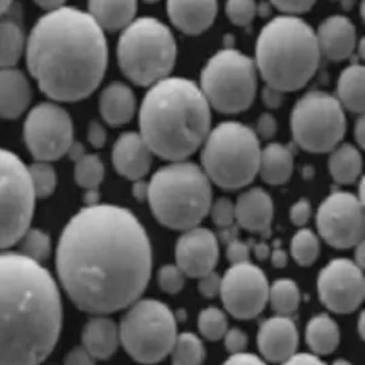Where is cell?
Returning a JSON list of instances; mask_svg holds the SVG:
<instances>
[{"mask_svg": "<svg viewBox=\"0 0 365 365\" xmlns=\"http://www.w3.org/2000/svg\"><path fill=\"white\" fill-rule=\"evenodd\" d=\"M150 271L148 234L126 208L86 205L59 238V282L74 305L91 315L129 308L147 289Z\"/></svg>", "mask_w": 365, "mask_h": 365, "instance_id": "obj_1", "label": "cell"}, {"mask_svg": "<svg viewBox=\"0 0 365 365\" xmlns=\"http://www.w3.org/2000/svg\"><path fill=\"white\" fill-rule=\"evenodd\" d=\"M26 63L53 101H78L98 89L108 63L104 31L86 11L62 6L40 18L26 43Z\"/></svg>", "mask_w": 365, "mask_h": 365, "instance_id": "obj_2", "label": "cell"}, {"mask_svg": "<svg viewBox=\"0 0 365 365\" xmlns=\"http://www.w3.org/2000/svg\"><path fill=\"white\" fill-rule=\"evenodd\" d=\"M62 323V297L50 271L18 250H0V365L44 361Z\"/></svg>", "mask_w": 365, "mask_h": 365, "instance_id": "obj_3", "label": "cell"}, {"mask_svg": "<svg viewBox=\"0 0 365 365\" xmlns=\"http://www.w3.org/2000/svg\"><path fill=\"white\" fill-rule=\"evenodd\" d=\"M140 134L153 155L185 160L202 145L211 130V106L199 85L166 77L150 85L140 108Z\"/></svg>", "mask_w": 365, "mask_h": 365, "instance_id": "obj_4", "label": "cell"}, {"mask_svg": "<svg viewBox=\"0 0 365 365\" xmlns=\"http://www.w3.org/2000/svg\"><path fill=\"white\" fill-rule=\"evenodd\" d=\"M315 31L294 14L271 19L256 43V68L282 92L299 91L315 76L320 62Z\"/></svg>", "mask_w": 365, "mask_h": 365, "instance_id": "obj_5", "label": "cell"}, {"mask_svg": "<svg viewBox=\"0 0 365 365\" xmlns=\"http://www.w3.org/2000/svg\"><path fill=\"white\" fill-rule=\"evenodd\" d=\"M147 199L153 215L163 226L185 232L199 226L210 214L211 182L195 163L177 160L152 177Z\"/></svg>", "mask_w": 365, "mask_h": 365, "instance_id": "obj_6", "label": "cell"}, {"mask_svg": "<svg viewBox=\"0 0 365 365\" xmlns=\"http://www.w3.org/2000/svg\"><path fill=\"white\" fill-rule=\"evenodd\" d=\"M177 59V44L166 25L152 17L134 18L122 29L118 63L138 86H150L168 77Z\"/></svg>", "mask_w": 365, "mask_h": 365, "instance_id": "obj_7", "label": "cell"}, {"mask_svg": "<svg viewBox=\"0 0 365 365\" xmlns=\"http://www.w3.org/2000/svg\"><path fill=\"white\" fill-rule=\"evenodd\" d=\"M201 162L210 181L223 189H241L259 174L260 140L240 122H223L205 137Z\"/></svg>", "mask_w": 365, "mask_h": 365, "instance_id": "obj_8", "label": "cell"}, {"mask_svg": "<svg viewBox=\"0 0 365 365\" xmlns=\"http://www.w3.org/2000/svg\"><path fill=\"white\" fill-rule=\"evenodd\" d=\"M200 89L216 111L242 113L256 96L257 68L250 56L240 51H219L202 68Z\"/></svg>", "mask_w": 365, "mask_h": 365, "instance_id": "obj_9", "label": "cell"}, {"mask_svg": "<svg viewBox=\"0 0 365 365\" xmlns=\"http://www.w3.org/2000/svg\"><path fill=\"white\" fill-rule=\"evenodd\" d=\"M177 320L166 304L156 299H141L119 326L120 344L138 363H158L166 359L177 339Z\"/></svg>", "mask_w": 365, "mask_h": 365, "instance_id": "obj_10", "label": "cell"}, {"mask_svg": "<svg viewBox=\"0 0 365 365\" xmlns=\"http://www.w3.org/2000/svg\"><path fill=\"white\" fill-rule=\"evenodd\" d=\"M36 200L28 166L0 148V250L17 245L34 220Z\"/></svg>", "mask_w": 365, "mask_h": 365, "instance_id": "obj_11", "label": "cell"}, {"mask_svg": "<svg viewBox=\"0 0 365 365\" xmlns=\"http://www.w3.org/2000/svg\"><path fill=\"white\" fill-rule=\"evenodd\" d=\"M346 118L339 100L314 91L297 101L292 113V133L302 150L314 153L332 150L344 138Z\"/></svg>", "mask_w": 365, "mask_h": 365, "instance_id": "obj_12", "label": "cell"}, {"mask_svg": "<svg viewBox=\"0 0 365 365\" xmlns=\"http://www.w3.org/2000/svg\"><path fill=\"white\" fill-rule=\"evenodd\" d=\"M24 141L34 160H59L74 143L71 116L53 101L34 106L25 118Z\"/></svg>", "mask_w": 365, "mask_h": 365, "instance_id": "obj_13", "label": "cell"}, {"mask_svg": "<svg viewBox=\"0 0 365 365\" xmlns=\"http://www.w3.org/2000/svg\"><path fill=\"white\" fill-rule=\"evenodd\" d=\"M317 229L322 238L336 250H349L364 241L363 201L351 193L335 192L317 211Z\"/></svg>", "mask_w": 365, "mask_h": 365, "instance_id": "obj_14", "label": "cell"}, {"mask_svg": "<svg viewBox=\"0 0 365 365\" xmlns=\"http://www.w3.org/2000/svg\"><path fill=\"white\" fill-rule=\"evenodd\" d=\"M268 281L264 272L250 262L232 264L220 283L225 308L237 319L260 315L268 301Z\"/></svg>", "mask_w": 365, "mask_h": 365, "instance_id": "obj_15", "label": "cell"}, {"mask_svg": "<svg viewBox=\"0 0 365 365\" xmlns=\"http://www.w3.org/2000/svg\"><path fill=\"white\" fill-rule=\"evenodd\" d=\"M317 292L320 301L332 312H354L364 299L363 268L346 259L332 260L319 274Z\"/></svg>", "mask_w": 365, "mask_h": 365, "instance_id": "obj_16", "label": "cell"}, {"mask_svg": "<svg viewBox=\"0 0 365 365\" xmlns=\"http://www.w3.org/2000/svg\"><path fill=\"white\" fill-rule=\"evenodd\" d=\"M217 259L219 244L215 234L208 229H187L177 242L175 262L186 277L200 278L214 271Z\"/></svg>", "mask_w": 365, "mask_h": 365, "instance_id": "obj_17", "label": "cell"}, {"mask_svg": "<svg viewBox=\"0 0 365 365\" xmlns=\"http://www.w3.org/2000/svg\"><path fill=\"white\" fill-rule=\"evenodd\" d=\"M259 349L271 363H286L297 350L299 331L290 316L277 315L262 323Z\"/></svg>", "mask_w": 365, "mask_h": 365, "instance_id": "obj_18", "label": "cell"}, {"mask_svg": "<svg viewBox=\"0 0 365 365\" xmlns=\"http://www.w3.org/2000/svg\"><path fill=\"white\" fill-rule=\"evenodd\" d=\"M315 34L320 53L334 62L348 59L357 47L356 26L344 16L326 18Z\"/></svg>", "mask_w": 365, "mask_h": 365, "instance_id": "obj_19", "label": "cell"}, {"mask_svg": "<svg viewBox=\"0 0 365 365\" xmlns=\"http://www.w3.org/2000/svg\"><path fill=\"white\" fill-rule=\"evenodd\" d=\"M153 152L140 133L122 134L113 150V163L116 171L132 181L141 180L152 166Z\"/></svg>", "mask_w": 365, "mask_h": 365, "instance_id": "obj_20", "label": "cell"}, {"mask_svg": "<svg viewBox=\"0 0 365 365\" xmlns=\"http://www.w3.org/2000/svg\"><path fill=\"white\" fill-rule=\"evenodd\" d=\"M167 14L181 32L196 36L214 24L217 0H167Z\"/></svg>", "mask_w": 365, "mask_h": 365, "instance_id": "obj_21", "label": "cell"}, {"mask_svg": "<svg viewBox=\"0 0 365 365\" xmlns=\"http://www.w3.org/2000/svg\"><path fill=\"white\" fill-rule=\"evenodd\" d=\"M32 86L28 77L16 66L0 68V118L17 119L32 103Z\"/></svg>", "mask_w": 365, "mask_h": 365, "instance_id": "obj_22", "label": "cell"}, {"mask_svg": "<svg viewBox=\"0 0 365 365\" xmlns=\"http://www.w3.org/2000/svg\"><path fill=\"white\" fill-rule=\"evenodd\" d=\"M234 208L235 220L242 229L269 235L274 217V204L269 195L263 189L255 187L242 193L237 200Z\"/></svg>", "mask_w": 365, "mask_h": 365, "instance_id": "obj_23", "label": "cell"}, {"mask_svg": "<svg viewBox=\"0 0 365 365\" xmlns=\"http://www.w3.org/2000/svg\"><path fill=\"white\" fill-rule=\"evenodd\" d=\"M119 344V327L107 315H93L85 324L83 346L95 361L111 359Z\"/></svg>", "mask_w": 365, "mask_h": 365, "instance_id": "obj_24", "label": "cell"}, {"mask_svg": "<svg viewBox=\"0 0 365 365\" xmlns=\"http://www.w3.org/2000/svg\"><path fill=\"white\" fill-rule=\"evenodd\" d=\"M100 114L110 126H122L135 113L133 91L122 83H110L100 95Z\"/></svg>", "mask_w": 365, "mask_h": 365, "instance_id": "obj_25", "label": "cell"}, {"mask_svg": "<svg viewBox=\"0 0 365 365\" xmlns=\"http://www.w3.org/2000/svg\"><path fill=\"white\" fill-rule=\"evenodd\" d=\"M138 0H88V13L107 32L122 31L137 14Z\"/></svg>", "mask_w": 365, "mask_h": 365, "instance_id": "obj_26", "label": "cell"}, {"mask_svg": "<svg viewBox=\"0 0 365 365\" xmlns=\"http://www.w3.org/2000/svg\"><path fill=\"white\" fill-rule=\"evenodd\" d=\"M294 158L293 152L283 144H269L262 150L259 173L263 181L269 185H283L293 174Z\"/></svg>", "mask_w": 365, "mask_h": 365, "instance_id": "obj_27", "label": "cell"}, {"mask_svg": "<svg viewBox=\"0 0 365 365\" xmlns=\"http://www.w3.org/2000/svg\"><path fill=\"white\" fill-rule=\"evenodd\" d=\"M364 67L350 65L346 67L338 80V98L342 107L356 114H363L365 108Z\"/></svg>", "mask_w": 365, "mask_h": 365, "instance_id": "obj_28", "label": "cell"}, {"mask_svg": "<svg viewBox=\"0 0 365 365\" xmlns=\"http://www.w3.org/2000/svg\"><path fill=\"white\" fill-rule=\"evenodd\" d=\"M307 344L317 356L330 354L339 345V327L330 316H315L307 326Z\"/></svg>", "mask_w": 365, "mask_h": 365, "instance_id": "obj_29", "label": "cell"}, {"mask_svg": "<svg viewBox=\"0 0 365 365\" xmlns=\"http://www.w3.org/2000/svg\"><path fill=\"white\" fill-rule=\"evenodd\" d=\"M329 168L332 178L341 185L356 182L361 174L363 159L359 150L350 144L336 145L334 148Z\"/></svg>", "mask_w": 365, "mask_h": 365, "instance_id": "obj_30", "label": "cell"}, {"mask_svg": "<svg viewBox=\"0 0 365 365\" xmlns=\"http://www.w3.org/2000/svg\"><path fill=\"white\" fill-rule=\"evenodd\" d=\"M25 48L22 28L16 21L0 19V68L17 66Z\"/></svg>", "mask_w": 365, "mask_h": 365, "instance_id": "obj_31", "label": "cell"}, {"mask_svg": "<svg viewBox=\"0 0 365 365\" xmlns=\"http://www.w3.org/2000/svg\"><path fill=\"white\" fill-rule=\"evenodd\" d=\"M268 301L278 315H294L301 301L299 286L290 279H279L269 287Z\"/></svg>", "mask_w": 365, "mask_h": 365, "instance_id": "obj_32", "label": "cell"}, {"mask_svg": "<svg viewBox=\"0 0 365 365\" xmlns=\"http://www.w3.org/2000/svg\"><path fill=\"white\" fill-rule=\"evenodd\" d=\"M170 354L174 364H201L205 359V349L199 336L190 332H183L181 335H177Z\"/></svg>", "mask_w": 365, "mask_h": 365, "instance_id": "obj_33", "label": "cell"}, {"mask_svg": "<svg viewBox=\"0 0 365 365\" xmlns=\"http://www.w3.org/2000/svg\"><path fill=\"white\" fill-rule=\"evenodd\" d=\"M18 252L34 262L43 263L50 257L52 244L48 232L29 226L18 240Z\"/></svg>", "mask_w": 365, "mask_h": 365, "instance_id": "obj_34", "label": "cell"}, {"mask_svg": "<svg viewBox=\"0 0 365 365\" xmlns=\"http://www.w3.org/2000/svg\"><path fill=\"white\" fill-rule=\"evenodd\" d=\"M74 180L85 190H98L104 180V166L99 156L85 152L74 160Z\"/></svg>", "mask_w": 365, "mask_h": 365, "instance_id": "obj_35", "label": "cell"}, {"mask_svg": "<svg viewBox=\"0 0 365 365\" xmlns=\"http://www.w3.org/2000/svg\"><path fill=\"white\" fill-rule=\"evenodd\" d=\"M31 182L34 186V195L37 199H47L55 192L58 185V175L52 166V162L36 160L28 166Z\"/></svg>", "mask_w": 365, "mask_h": 365, "instance_id": "obj_36", "label": "cell"}, {"mask_svg": "<svg viewBox=\"0 0 365 365\" xmlns=\"http://www.w3.org/2000/svg\"><path fill=\"white\" fill-rule=\"evenodd\" d=\"M320 252V244L316 234L308 229H302L293 237L292 256L299 266L314 264Z\"/></svg>", "mask_w": 365, "mask_h": 365, "instance_id": "obj_37", "label": "cell"}, {"mask_svg": "<svg viewBox=\"0 0 365 365\" xmlns=\"http://www.w3.org/2000/svg\"><path fill=\"white\" fill-rule=\"evenodd\" d=\"M199 330L207 339L219 341L229 330L227 317L217 308H207L199 315Z\"/></svg>", "mask_w": 365, "mask_h": 365, "instance_id": "obj_38", "label": "cell"}, {"mask_svg": "<svg viewBox=\"0 0 365 365\" xmlns=\"http://www.w3.org/2000/svg\"><path fill=\"white\" fill-rule=\"evenodd\" d=\"M256 7L255 0H227L226 14L234 25L248 26L256 17Z\"/></svg>", "mask_w": 365, "mask_h": 365, "instance_id": "obj_39", "label": "cell"}, {"mask_svg": "<svg viewBox=\"0 0 365 365\" xmlns=\"http://www.w3.org/2000/svg\"><path fill=\"white\" fill-rule=\"evenodd\" d=\"M185 274L182 269L177 264L163 266L159 271V284L160 289L168 294L180 293L185 286Z\"/></svg>", "mask_w": 365, "mask_h": 365, "instance_id": "obj_40", "label": "cell"}, {"mask_svg": "<svg viewBox=\"0 0 365 365\" xmlns=\"http://www.w3.org/2000/svg\"><path fill=\"white\" fill-rule=\"evenodd\" d=\"M210 214L212 216V220L215 222L216 226L220 229L230 227L235 220V208L232 200L222 197L216 200L214 204H211Z\"/></svg>", "mask_w": 365, "mask_h": 365, "instance_id": "obj_41", "label": "cell"}, {"mask_svg": "<svg viewBox=\"0 0 365 365\" xmlns=\"http://www.w3.org/2000/svg\"><path fill=\"white\" fill-rule=\"evenodd\" d=\"M272 6L281 10L284 14H294L299 16L311 10L316 3V0H269Z\"/></svg>", "mask_w": 365, "mask_h": 365, "instance_id": "obj_42", "label": "cell"}, {"mask_svg": "<svg viewBox=\"0 0 365 365\" xmlns=\"http://www.w3.org/2000/svg\"><path fill=\"white\" fill-rule=\"evenodd\" d=\"M226 255H227V259L232 264L250 262V245L247 242H242V241L237 240V238H232L229 241Z\"/></svg>", "mask_w": 365, "mask_h": 365, "instance_id": "obj_43", "label": "cell"}, {"mask_svg": "<svg viewBox=\"0 0 365 365\" xmlns=\"http://www.w3.org/2000/svg\"><path fill=\"white\" fill-rule=\"evenodd\" d=\"M223 339H225V346L230 354L244 351L248 346V336L245 335V332L240 330V329L227 330L225 336H223Z\"/></svg>", "mask_w": 365, "mask_h": 365, "instance_id": "obj_44", "label": "cell"}, {"mask_svg": "<svg viewBox=\"0 0 365 365\" xmlns=\"http://www.w3.org/2000/svg\"><path fill=\"white\" fill-rule=\"evenodd\" d=\"M199 290L200 293L204 297L208 299H214L219 292H220V283H222V278L216 274L215 271H211L202 277L199 278Z\"/></svg>", "mask_w": 365, "mask_h": 365, "instance_id": "obj_45", "label": "cell"}, {"mask_svg": "<svg viewBox=\"0 0 365 365\" xmlns=\"http://www.w3.org/2000/svg\"><path fill=\"white\" fill-rule=\"evenodd\" d=\"M311 215H312V208L308 200H299L290 210V219L296 226H305Z\"/></svg>", "mask_w": 365, "mask_h": 365, "instance_id": "obj_46", "label": "cell"}, {"mask_svg": "<svg viewBox=\"0 0 365 365\" xmlns=\"http://www.w3.org/2000/svg\"><path fill=\"white\" fill-rule=\"evenodd\" d=\"M88 141L95 148H103L107 143V133L103 125L98 120H92L88 126Z\"/></svg>", "mask_w": 365, "mask_h": 365, "instance_id": "obj_47", "label": "cell"}, {"mask_svg": "<svg viewBox=\"0 0 365 365\" xmlns=\"http://www.w3.org/2000/svg\"><path fill=\"white\" fill-rule=\"evenodd\" d=\"M278 130V123L277 119L271 114L264 113L263 115L259 118L257 120V135H260L264 140L272 138Z\"/></svg>", "mask_w": 365, "mask_h": 365, "instance_id": "obj_48", "label": "cell"}, {"mask_svg": "<svg viewBox=\"0 0 365 365\" xmlns=\"http://www.w3.org/2000/svg\"><path fill=\"white\" fill-rule=\"evenodd\" d=\"M65 363L67 364H93L95 360L88 353V350L81 345V346L74 348L67 353Z\"/></svg>", "mask_w": 365, "mask_h": 365, "instance_id": "obj_49", "label": "cell"}, {"mask_svg": "<svg viewBox=\"0 0 365 365\" xmlns=\"http://www.w3.org/2000/svg\"><path fill=\"white\" fill-rule=\"evenodd\" d=\"M283 93L284 92H282V91L267 85L266 88L263 89L262 98H263V101H264V104L268 108H278L283 104V100H284Z\"/></svg>", "mask_w": 365, "mask_h": 365, "instance_id": "obj_50", "label": "cell"}, {"mask_svg": "<svg viewBox=\"0 0 365 365\" xmlns=\"http://www.w3.org/2000/svg\"><path fill=\"white\" fill-rule=\"evenodd\" d=\"M229 364H263V360L260 357H257L256 354L240 351V353H234L230 354V359L226 361Z\"/></svg>", "mask_w": 365, "mask_h": 365, "instance_id": "obj_51", "label": "cell"}, {"mask_svg": "<svg viewBox=\"0 0 365 365\" xmlns=\"http://www.w3.org/2000/svg\"><path fill=\"white\" fill-rule=\"evenodd\" d=\"M286 364H322V360L317 354L311 353H294Z\"/></svg>", "mask_w": 365, "mask_h": 365, "instance_id": "obj_52", "label": "cell"}, {"mask_svg": "<svg viewBox=\"0 0 365 365\" xmlns=\"http://www.w3.org/2000/svg\"><path fill=\"white\" fill-rule=\"evenodd\" d=\"M133 195L135 199L140 200V201H144L148 196V183L141 181V180H137L133 186Z\"/></svg>", "mask_w": 365, "mask_h": 365, "instance_id": "obj_53", "label": "cell"}, {"mask_svg": "<svg viewBox=\"0 0 365 365\" xmlns=\"http://www.w3.org/2000/svg\"><path fill=\"white\" fill-rule=\"evenodd\" d=\"M65 1L66 0H34V3L37 6H40L41 9L48 10V11L56 10V9L62 7V6H65Z\"/></svg>", "mask_w": 365, "mask_h": 365, "instance_id": "obj_54", "label": "cell"}, {"mask_svg": "<svg viewBox=\"0 0 365 365\" xmlns=\"http://www.w3.org/2000/svg\"><path fill=\"white\" fill-rule=\"evenodd\" d=\"M364 119L360 118L356 123V128H354V135H356V141L359 144L360 148H364Z\"/></svg>", "mask_w": 365, "mask_h": 365, "instance_id": "obj_55", "label": "cell"}, {"mask_svg": "<svg viewBox=\"0 0 365 365\" xmlns=\"http://www.w3.org/2000/svg\"><path fill=\"white\" fill-rule=\"evenodd\" d=\"M287 263V256L286 252L282 250H275L272 252V264L277 268H282Z\"/></svg>", "mask_w": 365, "mask_h": 365, "instance_id": "obj_56", "label": "cell"}, {"mask_svg": "<svg viewBox=\"0 0 365 365\" xmlns=\"http://www.w3.org/2000/svg\"><path fill=\"white\" fill-rule=\"evenodd\" d=\"M253 252H255V256H256L259 260H266L267 257L269 256V248L267 247L266 244H263V242L255 244Z\"/></svg>", "mask_w": 365, "mask_h": 365, "instance_id": "obj_57", "label": "cell"}, {"mask_svg": "<svg viewBox=\"0 0 365 365\" xmlns=\"http://www.w3.org/2000/svg\"><path fill=\"white\" fill-rule=\"evenodd\" d=\"M256 14H259L260 17H268L271 14V4L267 3V1H262L256 7Z\"/></svg>", "mask_w": 365, "mask_h": 365, "instance_id": "obj_58", "label": "cell"}, {"mask_svg": "<svg viewBox=\"0 0 365 365\" xmlns=\"http://www.w3.org/2000/svg\"><path fill=\"white\" fill-rule=\"evenodd\" d=\"M13 0H0V17L4 14V11L10 7Z\"/></svg>", "mask_w": 365, "mask_h": 365, "instance_id": "obj_59", "label": "cell"}, {"mask_svg": "<svg viewBox=\"0 0 365 365\" xmlns=\"http://www.w3.org/2000/svg\"><path fill=\"white\" fill-rule=\"evenodd\" d=\"M354 1H356V0H341V4H342L344 9L350 10V9L354 6Z\"/></svg>", "mask_w": 365, "mask_h": 365, "instance_id": "obj_60", "label": "cell"}, {"mask_svg": "<svg viewBox=\"0 0 365 365\" xmlns=\"http://www.w3.org/2000/svg\"><path fill=\"white\" fill-rule=\"evenodd\" d=\"M144 1H147V3H155V1H159V0H144Z\"/></svg>", "mask_w": 365, "mask_h": 365, "instance_id": "obj_61", "label": "cell"}]
</instances>
